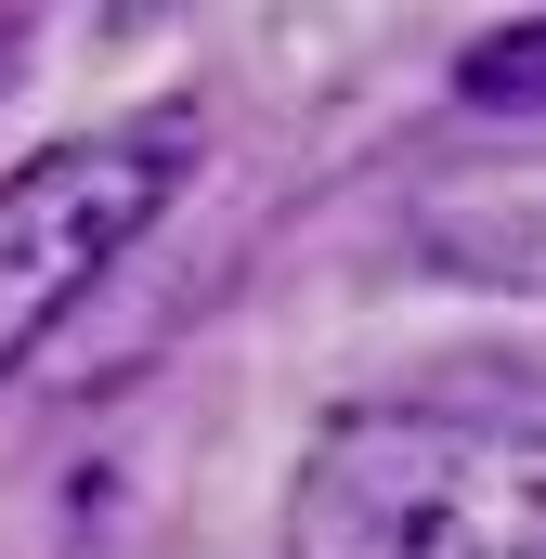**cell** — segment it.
<instances>
[{
    "mask_svg": "<svg viewBox=\"0 0 546 559\" xmlns=\"http://www.w3.org/2000/svg\"><path fill=\"white\" fill-rule=\"evenodd\" d=\"M455 92H468V105H495V118H546V13H534V26H495V39H468Z\"/></svg>",
    "mask_w": 546,
    "mask_h": 559,
    "instance_id": "3",
    "label": "cell"
},
{
    "mask_svg": "<svg viewBox=\"0 0 546 559\" xmlns=\"http://www.w3.org/2000/svg\"><path fill=\"white\" fill-rule=\"evenodd\" d=\"M286 559H546V429L365 404L299 455Z\"/></svg>",
    "mask_w": 546,
    "mask_h": 559,
    "instance_id": "1",
    "label": "cell"
},
{
    "mask_svg": "<svg viewBox=\"0 0 546 559\" xmlns=\"http://www.w3.org/2000/svg\"><path fill=\"white\" fill-rule=\"evenodd\" d=\"M0 52H13V13H0Z\"/></svg>",
    "mask_w": 546,
    "mask_h": 559,
    "instance_id": "4",
    "label": "cell"
},
{
    "mask_svg": "<svg viewBox=\"0 0 546 559\" xmlns=\"http://www.w3.org/2000/svg\"><path fill=\"white\" fill-rule=\"evenodd\" d=\"M195 105H143V118H105V131L52 143L0 182V365L39 352V325L131 248L143 222L169 209V182L195 169Z\"/></svg>",
    "mask_w": 546,
    "mask_h": 559,
    "instance_id": "2",
    "label": "cell"
}]
</instances>
